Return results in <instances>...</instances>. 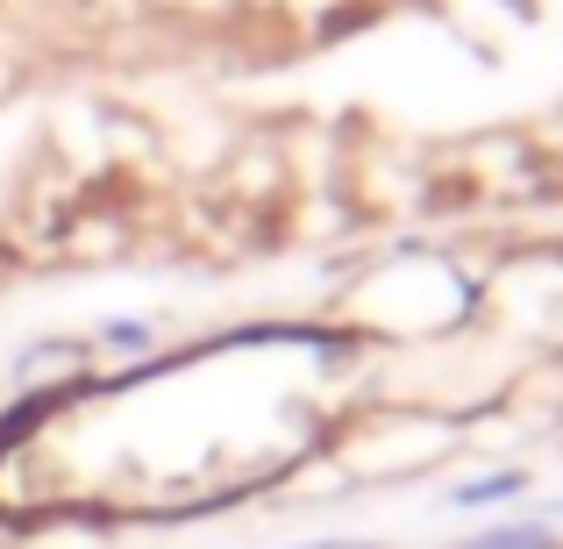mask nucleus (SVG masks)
I'll return each mask as SVG.
<instances>
[{
    "instance_id": "obj_2",
    "label": "nucleus",
    "mask_w": 563,
    "mask_h": 549,
    "mask_svg": "<svg viewBox=\"0 0 563 549\" xmlns=\"http://www.w3.org/2000/svg\"><path fill=\"white\" fill-rule=\"evenodd\" d=\"M521 493V471H485V479L456 485V507H485V499H514Z\"/></svg>"
},
{
    "instance_id": "obj_4",
    "label": "nucleus",
    "mask_w": 563,
    "mask_h": 549,
    "mask_svg": "<svg viewBox=\"0 0 563 549\" xmlns=\"http://www.w3.org/2000/svg\"><path fill=\"white\" fill-rule=\"evenodd\" d=\"M307 549H378V542H307Z\"/></svg>"
},
{
    "instance_id": "obj_3",
    "label": "nucleus",
    "mask_w": 563,
    "mask_h": 549,
    "mask_svg": "<svg viewBox=\"0 0 563 549\" xmlns=\"http://www.w3.org/2000/svg\"><path fill=\"white\" fill-rule=\"evenodd\" d=\"M100 343H108V350H129V358H143V350L157 343V329H151V321H108V329H100Z\"/></svg>"
},
{
    "instance_id": "obj_1",
    "label": "nucleus",
    "mask_w": 563,
    "mask_h": 549,
    "mask_svg": "<svg viewBox=\"0 0 563 549\" xmlns=\"http://www.w3.org/2000/svg\"><path fill=\"white\" fill-rule=\"evenodd\" d=\"M464 549H556V528H550V521H507V528H485V536H471Z\"/></svg>"
}]
</instances>
